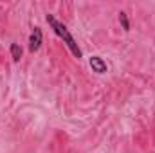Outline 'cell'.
Returning <instances> with one entry per match:
<instances>
[{
    "label": "cell",
    "instance_id": "6da1fadb",
    "mask_svg": "<svg viewBox=\"0 0 155 153\" xmlns=\"http://www.w3.org/2000/svg\"><path fill=\"white\" fill-rule=\"evenodd\" d=\"M47 22H49V25L52 27V31L60 36V38L63 40L65 43H67V47L71 49V52L76 56L78 60L83 56V52H81V49L78 47V43H76V40H74V36L69 33V29H67V25L65 24H61V22H58L52 15H47Z\"/></svg>",
    "mask_w": 155,
    "mask_h": 153
},
{
    "label": "cell",
    "instance_id": "7a4b0ae2",
    "mask_svg": "<svg viewBox=\"0 0 155 153\" xmlns=\"http://www.w3.org/2000/svg\"><path fill=\"white\" fill-rule=\"evenodd\" d=\"M40 47H41V29L40 27H35V31L29 36V50L31 52H36Z\"/></svg>",
    "mask_w": 155,
    "mask_h": 153
},
{
    "label": "cell",
    "instance_id": "3957f363",
    "mask_svg": "<svg viewBox=\"0 0 155 153\" xmlns=\"http://www.w3.org/2000/svg\"><path fill=\"white\" fill-rule=\"evenodd\" d=\"M90 67H92V70L97 72V74H105V72H107V63H105L103 58H99V56H92V58H90Z\"/></svg>",
    "mask_w": 155,
    "mask_h": 153
},
{
    "label": "cell",
    "instance_id": "277c9868",
    "mask_svg": "<svg viewBox=\"0 0 155 153\" xmlns=\"http://www.w3.org/2000/svg\"><path fill=\"white\" fill-rule=\"evenodd\" d=\"M11 58H13V61H20V58H22V49H20L18 43H11Z\"/></svg>",
    "mask_w": 155,
    "mask_h": 153
},
{
    "label": "cell",
    "instance_id": "5b68a950",
    "mask_svg": "<svg viewBox=\"0 0 155 153\" xmlns=\"http://www.w3.org/2000/svg\"><path fill=\"white\" fill-rule=\"evenodd\" d=\"M119 22H121V25H123L124 31H130V20H128V15L124 11L119 13Z\"/></svg>",
    "mask_w": 155,
    "mask_h": 153
}]
</instances>
